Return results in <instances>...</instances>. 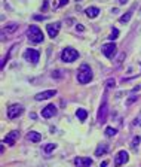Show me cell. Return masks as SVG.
Returning a JSON list of instances; mask_svg holds the SVG:
<instances>
[{
	"instance_id": "6da1fadb",
	"label": "cell",
	"mask_w": 141,
	"mask_h": 167,
	"mask_svg": "<svg viewBox=\"0 0 141 167\" xmlns=\"http://www.w3.org/2000/svg\"><path fill=\"white\" fill-rule=\"evenodd\" d=\"M92 79V70L88 64H82L79 67V73H77V81L79 84H88Z\"/></svg>"
},
{
	"instance_id": "7a4b0ae2",
	"label": "cell",
	"mask_w": 141,
	"mask_h": 167,
	"mask_svg": "<svg viewBox=\"0 0 141 167\" xmlns=\"http://www.w3.org/2000/svg\"><path fill=\"white\" fill-rule=\"evenodd\" d=\"M27 36H28V39H30L33 43L43 42V33H42V30H40L37 25H30V27H28Z\"/></svg>"
},
{
	"instance_id": "3957f363",
	"label": "cell",
	"mask_w": 141,
	"mask_h": 167,
	"mask_svg": "<svg viewBox=\"0 0 141 167\" xmlns=\"http://www.w3.org/2000/svg\"><path fill=\"white\" fill-rule=\"evenodd\" d=\"M77 58H79V52H77L74 48H70V46L64 48L62 52H61V60H62L64 63H73V61L77 60Z\"/></svg>"
},
{
	"instance_id": "277c9868",
	"label": "cell",
	"mask_w": 141,
	"mask_h": 167,
	"mask_svg": "<svg viewBox=\"0 0 141 167\" xmlns=\"http://www.w3.org/2000/svg\"><path fill=\"white\" fill-rule=\"evenodd\" d=\"M24 58H25L28 63H31V64H37V61H39V58H40V52H39L37 49L28 48V49L24 52Z\"/></svg>"
},
{
	"instance_id": "5b68a950",
	"label": "cell",
	"mask_w": 141,
	"mask_h": 167,
	"mask_svg": "<svg viewBox=\"0 0 141 167\" xmlns=\"http://www.w3.org/2000/svg\"><path fill=\"white\" fill-rule=\"evenodd\" d=\"M22 112H24V108H22L21 105H12V106L8 108V118H9V119H15Z\"/></svg>"
},
{
	"instance_id": "8992f818",
	"label": "cell",
	"mask_w": 141,
	"mask_h": 167,
	"mask_svg": "<svg viewBox=\"0 0 141 167\" xmlns=\"http://www.w3.org/2000/svg\"><path fill=\"white\" fill-rule=\"evenodd\" d=\"M107 112H108V105H107V99L104 97V100H103V103H101V106H100V111H98V122H100V124L106 122Z\"/></svg>"
},
{
	"instance_id": "52a82bcc",
	"label": "cell",
	"mask_w": 141,
	"mask_h": 167,
	"mask_svg": "<svg viewBox=\"0 0 141 167\" xmlns=\"http://www.w3.org/2000/svg\"><path fill=\"white\" fill-rule=\"evenodd\" d=\"M59 28H61V24H59V22H53V24H48V25H46L48 35H49L51 37H56V36H58Z\"/></svg>"
},
{
	"instance_id": "ba28073f",
	"label": "cell",
	"mask_w": 141,
	"mask_h": 167,
	"mask_svg": "<svg viewBox=\"0 0 141 167\" xmlns=\"http://www.w3.org/2000/svg\"><path fill=\"white\" fill-rule=\"evenodd\" d=\"M53 95H56V90H48V91H42V93L36 94V100L37 102H42V100H48V99H51Z\"/></svg>"
},
{
	"instance_id": "9c48e42d",
	"label": "cell",
	"mask_w": 141,
	"mask_h": 167,
	"mask_svg": "<svg viewBox=\"0 0 141 167\" xmlns=\"http://www.w3.org/2000/svg\"><path fill=\"white\" fill-rule=\"evenodd\" d=\"M114 52H116V43H106V45H103V54L107 58H111Z\"/></svg>"
},
{
	"instance_id": "30bf717a",
	"label": "cell",
	"mask_w": 141,
	"mask_h": 167,
	"mask_svg": "<svg viewBox=\"0 0 141 167\" xmlns=\"http://www.w3.org/2000/svg\"><path fill=\"white\" fill-rule=\"evenodd\" d=\"M129 160V154L126 151H119L116 155V166H122Z\"/></svg>"
},
{
	"instance_id": "8fae6325",
	"label": "cell",
	"mask_w": 141,
	"mask_h": 167,
	"mask_svg": "<svg viewBox=\"0 0 141 167\" xmlns=\"http://www.w3.org/2000/svg\"><path fill=\"white\" fill-rule=\"evenodd\" d=\"M55 113H56V108H55V105H48L46 108H43V109H42V116H43V118H52Z\"/></svg>"
},
{
	"instance_id": "7c38bea8",
	"label": "cell",
	"mask_w": 141,
	"mask_h": 167,
	"mask_svg": "<svg viewBox=\"0 0 141 167\" xmlns=\"http://www.w3.org/2000/svg\"><path fill=\"white\" fill-rule=\"evenodd\" d=\"M74 164L77 167H88L92 164V160L89 157H77L74 158Z\"/></svg>"
},
{
	"instance_id": "4fadbf2b",
	"label": "cell",
	"mask_w": 141,
	"mask_h": 167,
	"mask_svg": "<svg viewBox=\"0 0 141 167\" xmlns=\"http://www.w3.org/2000/svg\"><path fill=\"white\" fill-rule=\"evenodd\" d=\"M18 136H19V131H11V133L3 139V143H6V145H9V146H14V145H15V139H17Z\"/></svg>"
},
{
	"instance_id": "5bb4252c",
	"label": "cell",
	"mask_w": 141,
	"mask_h": 167,
	"mask_svg": "<svg viewBox=\"0 0 141 167\" xmlns=\"http://www.w3.org/2000/svg\"><path fill=\"white\" fill-rule=\"evenodd\" d=\"M86 15H88V18H97L100 15V9L95 8V6H91V8L86 9Z\"/></svg>"
},
{
	"instance_id": "9a60e30c",
	"label": "cell",
	"mask_w": 141,
	"mask_h": 167,
	"mask_svg": "<svg viewBox=\"0 0 141 167\" xmlns=\"http://www.w3.org/2000/svg\"><path fill=\"white\" fill-rule=\"evenodd\" d=\"M27 139H28V140H31V142H36V143H37V142H40V140H42V136H40L37 131H30V133L27 134Z\"/></svg>"
},
{
	"instance_id": "2e32d148",
	"label": "cell",
	"mask_w": 141,
	"mask_h": 167,
	"mask_svg": "<svg viewBox=\"0 0 141 167\" xmlns=\"http://www.w3.org/2000/svg\"><path fill=\"white\" fill-rule=\"evenodd\" d=\"M107 151H108V145H107V143H100L97 151H95V155H97V157H101L103 154H106Z\"/></svg>"
},
{
	"instance_id": "e0dca14e",
	"label": "cell",
	"mask_w": 141,
	"mask_h": 167,
	"mask_svg": "<svg viewBox=\"0 0 141 167\" xmlns=\"http://www.w3.org/2000/svg\"><path fill=\"white\" fill-rule=\"evenodd\" d=\"M76 116L79 118L80 122H83V121L86 119V116H88V112L85 111V109H77V111H76Z\"/></svg>"
},
{
	"instance_id": "ac0fdd59",
	"label": "cell",
	"mask_w": 141,
	"mask_h": 167,
	"mask_svg": "<svg viewBox=\"0 0 141 167\" xmlns=\"http://www.w3.org/2000/svg\"><path fill=\"white\" fill-rule=\"evenodd\" d=\"M17 28H18V24H17V22H9V24L6 25V28H5V30H6L8 33H12V32H15Z\"/></svg>"
},
{
	"instance_id": "d6986e66",
	"label": "cell",
	"mask_w": 141,
	"mask_h": 167,
	"mask_svg": "<svg viewBox=\"0 0 141 167\" xmlns=\"http://www.w3.org/2000/svg\"><path fill=\"white\" fill-rule=\"evenodd\" d=\"M131 17H132V11H129V12H126V14H123V15L120 17V19H119V21H120L122 24H125V22H128V21L131 19Z\"/></svg>"
},
{
	"instance_id": "ffe728a7",
	"label": "cell",
	"mask_w": 141,
	"mask_h": 167,
	"mask_svg": "<svg viewBox=\"0 0 141 167\" xmlns=\"http://www.w3.org/2000/svg\"><path fill=\"white\" fill-rule=\"evenodd\" d=\"M140 142H141V137H140V136H135V137H134V140H132V143H131L132 149H137V148H138Z\"/></svg>"
},
{
	"instance_id": "44dd1931",
	"label": "cell",
	"mask_w": 141,
	"mask_h": 167,
	"mask_svg": "<svg viewBox=\"0 0 141 167\" xmlns=\"http://www.w3.org/2000/svg\"><path fill=\"white\" fill-rule=\"evenodd\" d=\"M116 129H113V127H107L106 129V136H108V137H111V136H116Z\"/></svg>"
},
{
	"instance_id": "7402d4cb",
	"label": "cell",
	"mask_w": 141,
	"mask_h": 167,
	"mask_svg": "<svg viewBox=\"0 0 141 167\" xmlns=\"http://www.w3.org/2000/svg\"><path fill=\"white\" fill-rule=\"evenodd\" d=\"M55 148H56V145H55V143H49V145H46V146H45V152H46V154H51Z\"/></svg>"
},
{
	"instance_id": "603a6c76",
	"label": "cell",
	"mask_w": 141,
	"mask_h": 167,
	"mask_svg": "<svg viewBox=\"0 0 141 167\" xmlns=\"http://www.w3.org/2000/svg\"><path fill=\"white\" fill-rule=\"evenodd\" d=\"M110 39H111V40H114V39H117V37H119V30H117V28H113V32H111V35H110Z\"/></svg>"
},
{
	"instance_id": "cb8c5ba5",
	"label": "cell",
	"mask_w": 141,
	"mask_h": 167,
	"mask_svg": "<svg viewBox=\"0 0 141 167\" xmlns=\"http://www.w3.org/2000/svg\"><path fill=\"white\" fill-rule=\"evenodd\" d=\"M137 99H138V95H132V97H129V99L126 100V106H129V105H132V103H134V102H135Z\"/></svg>"
},
{
	"instance_id": "d4e9b609",
	"label": "cell",
	"mask_w": 141,
	"mask_h": 167,
	"mask_svg": "<svg viewBox=\"0 0 141 167\" xmlns=\"http://www.w3.org/2000/svg\"><path fill=\"white\" fill-rule=\"evenodd\" d=\"M107 88H113L114 85H116V82H114V79H107Z\"/></svg>"
},
{
	"instance_id": "484cf974",
	"label": "cell",
	"mask_w": 141,
	"mask_h": 167,
	"mask_svg": "<svg viewBox=\"0 0 141 167\" xmlns=\"http://www.w3.org/2000/svg\"><path fill=\"white\" fill-rule=\"evenodd\" d=\"M33 18L37 19V21H43V19H46V17H45V15H34Z\"/></svg>"
},
{
	"instance_id": "4316f807",
	"label": "cell",
	"mask_w": 141,
	"mask_h": 167,
	"mask_svg": "<svg viewBox=\"0 0 141 167\" xmlns=\"http://www.w3.org/2000/svg\"><path fill=\"white\" fill-rule=\"evenodd\" d=\"M46 8H48V0H45V2H43V6H42V11H46Z\"/></svg>"
},
{
	"instance_id": "83f0119b",
	"label": "cell",
	"mask_w": 141,
	"mask_h": 167,
	"mask_svg": "<svg viewBox=\"0 0 141 167\" xmlns=\"http://www.w3.org/2000/svg\"><path fill=\"white\" fill-rule=\"evenodd\" d=\"M66 3H69V0H61V2H59V3L56 5V6H64Z\"/></svg>"
},
{
	"instance_id": "f1b7e54d",
	"label": "cell",
	"mask_w": 141,
	"mask_h": 167,
	"mask_svg": "<svg viewBox=\"0 0 141 167\" xmlns=\"http://www.w3.org/2000/svg\"><path fill=\"white\" fill-rule=\"evenodd\" d=\"M76 30H77V32H83L85 28H83V25H76Z\"/></svg>"
},
{
	"instance_id": "f546056e",
	"label": "cell",
	"mask_w": 141,
	"mask_h": 167,
	"mask_svg": "<svg viewBox=\"0 0 141 167\" xmlns=\"http://www.w3.org/2000/svg\"><path fill=\"white\" fill-rule=\"evenodd\" d=\"M107 166H108V161H107V160H106V161H103V163L100 164V167H107Z\"/></svg>"
},
{
	"instance_id": "4dcf8cb0",
	"label": "cell",
	"mask_w": 141,
	"mask_h": 167,
	"mask_svg": "<svg viewBox=\"0 0 141 167\" xmlns=\"http://www.w3.org/2000/svg\"><path fill=\"white\" fill-rule=\"evenodd\" d=\"M119 3H120V5H125V3H128V0H119Z\"/></svg>"
}]
</instances>
